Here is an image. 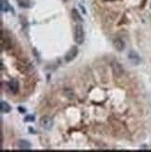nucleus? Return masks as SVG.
Here are the masks:
<instances>
[{
	"mask_svg": "<svg viewBox=\"0 0 151 152\" xmlns=\"http://www.w3.org/2000/svg\"><path fill=\"white\" fill-rule=\"evenodd\" d=\"M0 109H1L2 113H9V112L11 110V107L7 102L2 101L1 104H0Z\"/></svg>",
	"mask_w": 151,
	"mask_h": 152,
	"instance_id": "1a4fd4ad",
	"label": "nucleus"
},
{
	"mask_svg": "<svg viewBox=\"0 0 151 152\" xmlns=\"http://www.w3.org/2000/svg\"><path fill=\"white\" fill-rule=\"evenodd\" d=\"M24 121H26V122H28V121H35V116H33V115L26 116L25 118H24Z\"/></svg>",
	"mask_w": 151,
	"mask_h": 152,
	"instance_id": "ddd939ff",
	"label": "nucleus"
},
{
	"mask_svg": "<svg viewBox=\"0 0 151 152\" xmlns=\"http://www.w3.org/2000/svg\"><path fill=\"white\" fill-rule=\"evenodd\" d=\"M77 53H78V49H77V47H76V46H73V47H72L66 52V54H65V56H64V61L67 62V63L73 61L74 59L77 57Z\"/></svg>",
	"mask_w": 151,
	"mask_h": 152,
	"instance_id": "7ed1b4c3",
	"label": "nucleus"
},
{
	"mask_svg": "<svg viewBox=\"0 0 151 152\" xmlns=\"http://www.w3.org/2000/svg\"><path fill=\"white\" fill-rule=\"evenodd\" d=\"M72 17H73V19L75 20L76 22H83V19L81 18L80 12H78L77 10H72Z\"/></svg>",
	"mask_w": 151,
	"mask_h": 152,
	"instance_id": "9d476101",
	"label": "nucleus"
},
{
	"mask_svg": "<svg viewBox=\"0 0 151 152\" xmlns=\"http://www.w3.org/2000/svg\"><path fill=\"white\" fill-rule=\"evenodd\" d=\"M68 0H63V2H67Z\"/></svg>",
	"mask_w": 151,
	"mask_h": 152,
	"instance_id": "4468645a",
	"label": "nucleus"
},
{
	"mask_svg": "<svg viewBox=\"0 0 151 152\" xmlns=\"http://www.w3.org/2000/svg\"><path fill=\"white\" fill-rule=\"evenodd\" d=\"M18 148L21 150H29L31 148V144L26 140H20L18 142Z\"/></svg>",
	"mask_w": 151,
	"mask_h": 152,
	"instance_id": "6e6552de",
	"label": "nucleus"
},
{
	"mask_svg": "<svg viewBox=\"0 0 151 152\" xmlns=\"http://www.w3.org/2000/svg\"><path fill=\"white\" fill-rule=\"evenodd\" d=\"M10 10V6L7 0H1V11L8 12Z\"/></svg>",
	"mask_w": 151,
	"mask_h": 152,
	"instance_id": "9b49d317",
	"label": "nucleus"
},
{
	"mask_svg": "<svg viewBox=\"0 0 151 152\" xmlns=\"http://www.w3.org/2000/svg\"><path fill=\"white\" fill-rule=\"evenodd\" d=\"M40 124L43 129L45 130H50L53 126V120L50 116H43L40 120Z\"/></svg>",
	"mask_w": 151,
	"mask_h": 152,
	"instance_id": "f03ea898",
	"label": "nucleus"
},
{
	"mask_svg": "<svg viewBox=\"0 0 151 152\" xmlns=\"http://www.w3.org/2000/svg\"><path fill=\"white\" fill-rule=\"evenodd\" d=\"M150 8H151V3H150Z\"/></svg>",
	"mask_w": 151,
	"mask_h": 152,
	"instance_id": "2eb2a0df",
	"label": "nucleus"
},
{
	"mask_svg": "<svg viewBox=\"0 0 151 152\" xmlns=\"http://www.w3.org/2000/svg\"><path fill=\"white\" fill-rule=\"evenodd\" d=\"M74 39H75L76 43H77V44H82L85 40V32L83 29V26L80 23H77L75 26Z\"/></svg>",
	"mask_w": 151,
	"mask_h": 152,
	"instance_id": "f257e3e1",
	"label": "nucleus"
},
{
	"mask_svg": "<svg viewBox=\"0 0 151 152\" xmlns=\"http://www.w3.org/2000/svg\"><path fill=\"white\" fill-rule=\"evenodd\" d=\"M111 67H112V70H113V73L115 76L117 77H120L123 75L124 73V70L121 66V64L120 63H117L116 61L112 62V64H111Z\"/></svg>",
	"mask_w": 151,
	"mask_h": 152,
	"instance_id": "20e7f679",
	"label": "nucleus"
},
{
	"mask_svg": "<svg viewBox=\"0 0 151 152\" xmlns=\"http://www.w3.org/2000/svg\"><path fill=\"white\" fill-rule=\"evenodd\" d=\"M113 45H114V48L119 51H122L124 49H125V43H124V41L120 38L115 39L113 42Z\"/></svg>",
	"mask_w": 151,
	"mask_h": 152,
	"instance_id": "0eeeda50",
	"label": "nucleus"
},
{
	"mask_svg": "<svg viewBox=\"0 0 151 152\" xmlns=\"http://www.w3.org/2000/svg\"><path fill=\"white\" fill-rule=\"evenodd\" d=\"M18 4L21 7H23V8H27V7L29 6L28 0H19Z\"/></svg>",
	"mask_w": 151,
	"mask_h": 152,
	"instance_id": "f8f14e48",
	"label": "nucleus"
},
{
	"mask_svg": "<svg viewBox=\"0 0 151 152\" xmlns=\"http://www.w3.org/2000/svg\"><path fill=\"white\" fill-rule=\"evenodd\" d=\"M8 88L9 89V91L12 94H16L19 91V82L16 79H11V80L8 82Z\"/></svg>",
	"mask_w": 151,
	"mask_h": 152,
	"instance_id": "423d86ee",
	"label": "nucleus"
},
{
	"mask_svg": "<svg viewBox=\"0 0 151 152\" xmlns=\"http://www.w3.org/2000/svg\"><path fill=\"white\" fill-rule=\"evenodd\" d=\"M128 57H129V60L132 62L133 64H140L141 62V58L140 56L138 55L137 52H135L134 50H131L128 54Z\"/></svg>",
	"mask_w": 151,
	"mask_h": 152,
	"instance_id": "39448f33",
	"label": "nucleus"
}]
</instances>
